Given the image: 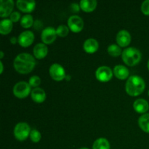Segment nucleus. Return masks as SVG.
Wrapping results in <instances>:
<instances>
[{
    "label": "nucleus",
    "mask_w": 149,
    "mask_h": 149,
    "mask_svg": "<svg viewBox=\"0 0 149 149\" xmlns=\"http://www.w3.org/2000/svg\"><path fill=\"white\" fill-rule=\"evenodd\" d=\"M14 8V1L13 0L0 1V16L1 17H8L11 15L12 11Z\"/></svg>",
    "instance_id": "nucleus-11"
},
{
    "label": "nucleus",
    "mask_w": 149,
    "mask_h": 149,
    "mask_svg": "<svg viewBox=\"0 0 149 149\" xmlns=\"http://www.w3.org/2000/svg\"><path fill=\"white\" fill-rule=\"evenodd\" d=\"M130 33L126 30H122L116 35V42L119 47H125L130 44Z\"/></svg>",
    "instance_id": "nucleus-12"
},
{
    "label": "nucleus",
    "mask_w": 149,
    "mask_h": 149,
    "mask_svg": "<svg viewBox=\"0 0 149 149\" xmlns=\"http://www.w3.org/2000/svg\"><path fill=\"white\" fill-rule=\"evenodd\" d=\"M148 95H149V90H148Z\"/></svg>",
    "instance_id": "nucleus-35"
},
{
    "label": "nucleus",
    "mask_w": 149,
    "mask_h": 149,
    "mask_svg": "<svg viewBox=\"0 0 149 149\" xmlns=\"http://www.w3.org/2000/svg\"><path fill=\"white\" fill-rule=\"evenodd\" d=\"M30 138L33 143H38L42 138V135L39 131L36 130H33L31 131Z\"/></svg>",
    "instance_id": "nucleus-26"
},
{
    "label": "nucleus",
    "mask_w": 149,
    "mask_h": 149,
    "mask_svg": "<svg viewBox=\"0 0 149 149\" xmlns=\"http://www.w3.org/2000/svg\"><path fill=\"white\" fill-rule=\"evenodd\" d=\"M142 55L138 49L128 47L122 52V58L125 64L129 66H134L141 61Z\"/></svg>",
    "instance_id": "nucleus-3"
},
{
    "label": "nucleus",
    "mask_w": 149,
    "mask_h": 149,
    "mask_svg": "<svg viewBox=\"0 0 149 149\" xmlns=\"http://www.w3.org/2000/svg\"><path fill=\"white\" fill-rule=\"evenodd\" d=\"M84 49L89 54L95 53L99 48V44L95 39H88L84 42Z\"/></svg>",
    "instance_id": "nucleus-16"
},
{
    "label": "nucleus",
    "mask_w": 149,
    "mask_h": 149,
    "mask_svg": "<svg viewBox=\"0 0 149 149\" xmlns=\"http://www.w3.org/2000/svg\"><path fill=\"white\" fill-rule=\"evenodd\" d=\"M29 84H30L31 87H33L36 88L41 84V79L39 77H37V76H32L29 79Z\"/></svg>",
    "instance_id": "nucleus-27"
},
{
    "label": "nucleus",
    "mask_w": 149,
    "mask_h": 149,
    "mask_svg": "<svg viewBox=\"0 0 149 149\" xmlns=\"http://www.w3.org/2000/svg\"><path fill=\"white\" fill-rule=\"evenodd\" d=\"M68 26L70 30L75 33L80 32L84 27V21L82 18L78 15H72L68 18Z\"/></svg>",
    "instance_id": "nucleus-8"
},
{
    "label": "nucleus",
    "mask_w": 149,
    "mask_h": 149,
    "mask_svg": "<svg viewBox=\"0 0 149 149\" xmlns=\"http://www.w3.org/2000/svg\"><path fill=\"white\" fill-rule=\"evenodd\" d=\"M30 93L31 86L26 81H19L13 87V93L18 98H25Z\"/></svg>",
    "instance_id": "nucleus-5"
},
{
    "label": "nucleus",
    "mask_w": 149,
    "mask_h": 149,
    "mask_svg": "<svg viewBox=\"0 0 149 149\" xmlns=\"http://www.w3.org/2000/svg\"><path fill=\"white\" fill-rule=\"evenodd\" d=\"M34 40V35L31 31H25L19 35L17 42L23 47H28L30 46Z\"/></svg>",
    "instance_id": "nucleus-9"
},
{
    "label": "nucleus",
    "mask_w": 149,
    "mask_h": 149,
    "mask_svg": "<svg viewBox=\"0 0 149 149\" xmlns=\"http://www.w3.org/2000/svg\"><path fill=\"white\" fill-rule=\"evenodd\" d=\"M79 149H89V148H79Z\"/></svg>",
    "instance_id": "nucleus-34"
},
{
    "label": "nucleus",
    "mask_w": 149,
    "mask_h": 149,
    "mask_svg": "<svg viewBox=\"0 0 149 149\" xmlns=\"http://www.w3.org/2000/svg\"><path fill=\"white\" fill-rule=\"evenodd\" d=\"M148 70H149V60H148Z\"/></svg>",
    "instance_id": "nucleus-33"
},
{
    "label": "nucleus",
    "mask_w": 149,
    "mask_h": 149,
    "mask_svg": "<svg viewBox=\"0 0 149 149\" xmlns=\"http://www.w3.org/2000/svg\"><path fill=\"white\" fill-rule=\"evenodd\" d=\"M138 125L143 131L149 133V113H145L139 118Z\"/></svg>",
    "instance_id": "nucleus-21"
},
{
    "label": "nucleus",
    "mask_w": 149,
    "mask_h": 149,
    "mask_svg": "<svg viewBox=\"0 0 149 149\" xmlns=\"http://www.w3.org/2000/svg\"><path fill=\"white\" fill-rule=\"evenodd\" d=\"M13 24L10 19H4L0 22V33L2 35L8 34L13 29Z\"/></svg>",
    "instance_id": "nucleus-20"
},
{
    "label": "nucleus",
    "mask_w": 149,
    "mask_h": 149,
    "mask_svg": "<svg viewBox=\"0 0 149 149\" xmlns=\"http://www.w3.org/2000/svg\"><path fill=\"white\" fill-rule=\"evenodd\" d=\"M30 127L26 122H20L16 125L14 129L15 137L19 141H26L30 135Z\"/></svg>",
    "instance_id": "nucleus-4"
},
{
    "label": "nucleus",
    "mask_w": 149,
    "mask_h": 149,
    "mask_svg": "<svg viewBox=\"0 0 149 149\" xmlns=\"http://www.w3.org/2000/svg\"><path fill=\"white\" fill-rule=\"evenodd\" d=\"M17 7L23 13H30L34 10L36 2L34 1H24V0H18L16 2Z\"/></svg>",
    "instance_id": "nucleus-13"
},
{
    "label": "nucleus",
    "mask_w": 149,
    "mask_h": 149,
    "mask_svg": "<svg viewBox=\"0 0 149 149\" xmlns=\"http://www.w3.org/2000/svg\"><path fill=\"white\" fill-rule=\"evenodd\" d=\"M108 52L112 57H118L122 54V49L119 45H111L108 47Z\"/></svg>",
    "instance_id": "nucleus-24"
},
{
    "label": "nucleus",
    "mask_w": 149,
    "mask_h": 149,
    "mask_svg": "<svg viewBox=\"0 0 149 149\" xmlns=\"http://www.w3.org/2000/svg\"><path fill=\"white\" fill-rule=\"evenodd\" d=\"M0 65H1V71H0V73H1V74H2V72H3V69H4V68H3V63H2V62H0Z\"/></svg>",
    "instance_id": "nucleus-30"
},
{
    "label": "nucleus",
    "mask_w": 149,
    "mask_h": 149,
    "mask_svg": "<svg viewBox=\"0 0 149 149\" xmlns=\"http://www.w3.org/2000/svg\"><path fill=\"white\" fill-rule=\"evenodd\" d=\"M14 68L20 74H26L31 72L36 65V61L31 55L20 53L15 58Z\"/></svg>",
    "instance_id": "nucleus-1"
},
{
    "label": "nucleus",
    "mask_w": 149,
    "mask_h": 149,
    "mask_svg": "<svg viewBox=\"0 0 149 149\" xmlns=\"http://www.w3.org/2000/svg\"><path fill=\"white\" fill-rule=\"evenodd\" d=\"M68 32H69V28L67 27L65 25L59 26L56 29L57 35L61 36V37H65V36H66L68 34Z\"/></svg>",
    "instance_id": "nucleus-25"
},
{
    "label": "nucleus",
    "mask_w": 149,
    "mask_h": 149,
    "mask_svg": "<svg viewBox=\"0 0 149 149\" xmlns=\"http://www.w3.org/2000/svg\"><path fill=\"white\" fill-rule=\"evenodd\" d=\"M32 100L36 103H42L46 99V93L43 89L40 87H36L34 88L31 93Z\"/></svg>",
    "instance_id": "nucleus-15"
},
{
    "label": "nucleus",
    "mask_w": 149,
    "mask_h": 149,
    "mask_svg": "<svg viewBox=\"0 0 149 149\" xmlns=\"http://www.w3.org/2000/svg\"><path fill=\"white\" fill-rule=\"evenodd\" d=\"M141 11L146 15H149V0L143 2L141 5Z\"/></svg>",
    "instance_id": "nucleus-28"
},
{
    "label": "nucleus",
    "mask_w": 149,
    "mask_h": 149,
    "mask_svg": "<svg viewBox=\"0 0 149 149\" xmlns=\"http://www.w3.org/2000/svg\"><path fill=\"white\" fill-rule=\"evenodd\" d=\"M16 41H17V40H16V39L15 37H13V38H12L11 39V42L13 44H15V43H16Z\"/></svg>",
    "instance_id": "nucleus-31"
},
{
    "label": "nucleus",
    "mask_w": 149,
    "mask_h": 149,
    "mask_svg": "<svg viewBox=\"0 0 149 149\" xmlns=\"http://www.w3.org/2000/svg\"><path fill=\"white\" fill-rule=\"evenodd\" d=\"M57 36L58 35H57L56 30L53 27H47L42 31L41 37L44 44L49 45L55 42Z\"/></svg>",
    "instance_id": "nucleus-10"
},
{
    "label": "nucleus",
    "mask_w": 149,
    "mask_h": 149,
    "mask_svg": "<svg viewBox=\"0 0 149 149\" xmlns=\"http://www.w3.org/2000/svg\"><path fill=\"white\" fill-rule=\"evenodd\" d=\"M20 14L18 12H13V13L10 15V20L13 23H16V22L20 20Z\"/></svg>",
    "instance_id": "nucleus-29"
},
{
    "label": "nucleus",
    "mask_w": 149,
    "mask_h": 149,
    "mask_svg": "<svg viewBox=\"0 0 149 149\" xmlns=\"http://www.w3.org/2000/svg\"><path fill=\"white\" fill-rule=\"evenodd\" d=\"M33 52L36 58H37V59H43L47 55L48 48L45 44H37L33 47Z\"/></svg>",
    "instance_id": "nucleus-14"
},
{
    "label": "nucleus",
    "mask_w": 149,
    "mask_h": 149,
    "mask_svg": "<svg viewBox=\"0 0 149 149\" xmlns=\"http://www.w3.org/2000/svg\"><path fill=\"white\" fill-rule=\"evenodd\" d=\"M0 53H1V57H0V58H3V55H4V53H3V52L2 51H1V52H0Z\"/></svg>",
    "instance_id": "nucleus-32"
},
{
    "label": "nucleus",
    "mask_w": 149,
    "mask_h": 149,
    "mask_svg": "<svg viewBox=\"0 0 149 149\" xmlns=\"http://www.w3.org/2000/svg\"><path fill=\"white\" fill-rule=\"evenodd\" d=\"M133 108L135 111L139 113H144L148 110V103L144 99H137L133 103Z\"/></svg>",
    "instance_id": "nucleus-17"
},
{
    "label": "nucleus",
    "mask_w": 149,
    "mask_h": 149,
    "mask_svg": "<svg viewBox=\"0 0 149 149\" xmlns=\"http://www.w3.org/2000/svg\"><path fill=\"white\" fill-rule=\"evenodd\" d=\"M126 92L130 96H138L143 93L146 84L143 78L139 76H131L126 82Z\"/></svg>",
    "instance_id": "nucleus-2"
},
{
    "label": "nucleus",
    "mask_w": 149,
    "mask_h": 149,
    "mask_svg": "<svg viewBox=\"0 0 149 149\" xmlns=\"http://www.w3.org/2000/svg\"><path fill=\"white\" fill-rule=\"evenodd\" d=\"M113 74L116 78H118L119 79L124 80L128 78L130 72L127 67L122 65H116L113 68Z\"/></svg>",
    "instance_id": "nucleus-18"
},
{
    "label": "nucleus",
    "mask_w": 149,
    "mask_h": 149,
    "mask_svg": "<svg viewBox=\"0 0 149 149\" xmlns=\"http://www.w3.org/2000/svg\"><path fill=\"white\" fill-rule=\"evenodd\" d=\"M49 75L55 81H62L65 78V70L60 64L54 63L49 68Z\"/></svg>",
    "instance_id": "nucleus-6"
},
{
    "label": "nucleus",
    "mask_w": 149,
    "mask_h": 149,
    "mask_svg": "<svg viewBox=\"0 0 149 149\" xmlns=\"http://www.w3.org/2000/svg\"><path fill=\"white\" fill-rule=\"evenodd\" d=\"M33 23V19L31 15H26L22 17L21 20H20V25L22 27L25 28V29H29V28L31 27Z\"/></svg>",
    "instance_id": "nucleus-23"
},
{
    "label": "nucleus",
    "mask_w": 149,
    "mask_h": 149,
    "mask_svg": "<svg viewBox=\"0 0 149 149\" xmlns=\"http://www.w3.org/2000/svg\"><path fill=\"white\" fill-rule=\"evenodd\" d=\"M97 4L96 0H82L80 1L79 6L83 11L86 13H91L96 8Z\"/></svg>",
    "instance_id": "nucleus-19"
},
{
    "label": "nucleus",
    "mask_w": 149,
    "mask_h": 149,
    "mask_svg": "<svg viewBox=\"0 0 149 149\" xmlns=\"http://www.w3.org/2000/svg\"><path fill=\"white\" fill-rule=\"evenodd\" d=\"M95 75L98 81L101 82H107L112 79L113 72L109 67L100 66L96 71Z\"/></svg>",
    "instance_id": "nucleus-7"
},
{
    "label": "nucleus",
    "mask_w": 149,
    "mask_h": 149,
    "mask_svg": "<svg viewBox=\"0 0 149 149\" xmlns=\"http://www.w3.org/2000/svg\"><path fill=\"white\" fill-rule=\"evenodd\" d=\"M93 149H110V143L106 138H98L93 143Z\"/></svg>",
    "instance_id": "nucleus-22"
}]
</instances>
